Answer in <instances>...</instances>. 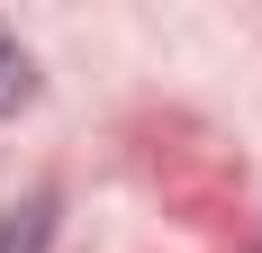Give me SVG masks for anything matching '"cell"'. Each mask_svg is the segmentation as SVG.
<instances>
[{
  "instance_id": "obj_1",
  "label": "cell",
  "mask_w": 262,
  "mask_h": 253,
  "mask_svg": "<svg viewBox=\"0 0 262 253\" xmlns=\"http://www.w3.org/2000/svg\"><path fill=\"white\" fill-rule=\"evenodd\" d=\"M27 100H36V64H27V46L0 27V118H9V109H27Z\"/></svg>"
}]
</instances>
